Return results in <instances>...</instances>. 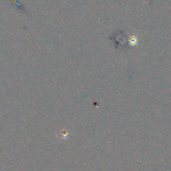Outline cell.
<instances>
[{
	"label": "cell",
	"mask_w": 171,
	"mask_h": 171,
	"mask_svg": "<svg viewBox=\"0 0 171 171\" xmlns=\"http://www.w3.org/2000/svg\"><path fill=\"white\" fill-rule=\"evenodd\" d=\"M130 43L131 45H135L137 43V38L135 36H132L130 39Z\"/></svg>",
	"instance_id": "1"
}]
</instances>
